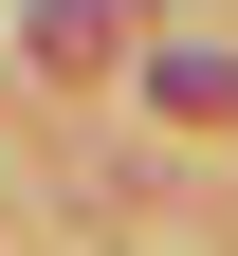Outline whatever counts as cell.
Wrapping results in <instances>:
<instances>
[{"label":"cell","mask_w":238,"mask_h":256,"mask_svg":"<svg viewBox=\"0 0 238 256\" xmlns=\"http://www.w3.org/2000/svg\"><path fill=\"white\" fill-rule=\"evenodd\" d=\"M110 18H128V0H37L19 37H37V74H92V55H110Z\"/></svg>","instance_id":"obj_1"},{"label":"cell","mask_w":238,"mask_h":256,"mask_svg":"<svg viewBox=\"0 0 238 256\" xmlns=\"http://www.w3.org/2000/svg\"><path fill=\"white\" fill-rule=\"evenodd\" d=\"M147 92H165L183 128H220V110H238V55H147Z\"/></svg>","instance_id":"obj_2"}]
</instances>
